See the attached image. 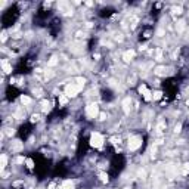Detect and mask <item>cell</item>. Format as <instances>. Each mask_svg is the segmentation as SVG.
<instances>
[{
    "label": "cell",
    "mask_w": 189,
    "mask_h": 189,
    "mask_svg": "<svg viewBox=\"0 0 189 189\" xmlns=\"http://www.w3.org/2000/svg\"><path fill=\"white\" fill-rule=\"evenodd\" d=\"M171 12H173L174 15H180V14L183 12V9H182V6H173V8H171Z\"/></svg>",
    "instance_id": "cell-17"
},
{
    "label": "cell",
    "mask_w": 189,
    "mask_h": 189,
    "mask_svg": "<svg viewBox=\"0 0 189 189\" xmlns=\"http://www.w3.org/2000/svg\"><path fill=\"white\" fill-rule=\"evenodd\" d=\"M11 149H12V152H21L24 149V142H21V140L11 142Z\"/></svg>",
    "instance_id": "cell-6"
},
{
    "label": "cell",
    "mask_w": 189,
    "mask_h": 189,
    "mask_svg": "<svg viewBox=\"0 0 189 189\" xmlns=\"http://www.w3.org/2000/svg\"><path fill=\"white\" fill-rule=\"evenodd\" d=\"M56 189H74V182L71 179H67V180H62L61 185H58Z\"/></svg>",
    "instance_id": "cell-7"
},
{
    "label": "cell",
    "mask_w": 189,
    "mask_h": 189,
    "mask_svg": "<svg viewBox=\"0 0 189 189\" xmlns=\"http://www.w3.org/2000/svg\"><path fill=\"white\" fill-rule=\"evenodd\" d=\"M161 98H163V92H160V90L152 92V101H160Z\"/></svg>",
    "instance_id": "cell-14"
},
{
    "label": "cell",
    "mask_w": 189,
    "mask_h": 189,
    "mask_svg": "<svg viewBox=\"0 0 189 189\" xmlns=\"http://www.w3.org/2000/svg\"><path fill=\"white\" fill-rule=\"evenodd\" d=\"M19 101H21V104H22L24 107H30V105L33 104V99H31L30 96H27V94H21Z\"/></svg>",
    "instance_id": "cell-10"
},
{
    "label": "cell",
    "mask_w": 189,
    "mask_h": 189,
    "mask_svg": "<svg viewBox=\"0 0 189 189\" xmlns=\"http://www.w3.org/2000/svg\"><path fill=\"white\" fill-rule=\"evenodd\" d=\"M173 132H174V133H180V132H182V123H177V124L174 126Z\"/></svg>",
    "instance_id": "cell-21"
},
{
    "label": "cell",
    "mask_w": 189,
    "mask_h": 189,
    "mask_svg": "<svg viewBox=\"0 0 189 189\" xmlns=\"http://www.w3.org/2000/svg\"><path fill=\"white\" fill-rule=\"evenodd\" d=\"M142 143H143V140H142V137L140 136H137V135H135V136H130L129 137V142H127V148H129V151H137L140 146H142Z\"/></svg>",
    "instance_id": "cell-4"
},
{
    "label": "cell",
    "mask_w": 189,
    "mask_h": 189,
    "mask_svg": "<svg viewBox=\"0 0 189 189\" xmlns=\"http://www.w3.org/2000/svg\"><path fill=\"white\" fill-rule=\"evenodd\" d=\"M47 188H49V189H55V188H58V186H56V183H55V182H52Z\"/></svg>",
    "instance_id": "cell-26"
},
{
    "label": "cell",
    "mask_w": 189,
    "mask_h": 189,
    "mask_svg": "<svg viewBox=\"0 0 189 189\" xmlns=\"http://www.w3.org/2000/svg\"><path fill=\"white\" fill-rule=\"evenodd\" d=\"M139 93L143 96L145 101H152V92L148 89V86H146L145 83H142V84L139 86Z\"/></svg>",
    "instance_id": "cell-5"
},
{
    "label": "cell",
    "mask_w": 189,
    "mask_h": 189,
    "mask_svg": "<svg viewBox=\"0 0 189 189\" xmlns=\"http://www.w3.org/2000/svg\"><path fill=\"white\" fill-rule=\"evenodd\" d=\"M107 120V114L105 112H101L99 114V121H105Z\"/></svg>",
    "instance_id": "cell-24"
},
{
    "label": "cell",
    "mask_w": 189,
    "mask_h": 189,
    "mask_svg": "<svg viewBox=\"0 0 189 189\" xmlns=\"http://www.w3.org/2000/svg\"><path fill=\"white\" fill-rule=\"evenodd\" d=\"M89 142H90V146H93V148H102L105 143V137L101 132H93L90 135Z\"/></svg>",
    "instance_id": "cell-1"
},
{
    "label": "cell",
    "mask_w": 189,
    "mask_h": 189,
    "mask_svg": "<svg viewBox=\"0 0 189 189\" xmlns=\"http://www.w3.org/2000/svg\"><path fill=\"white\" fill-rule=\"evenodd\" d=\"M99 179H101L104 183H107V182L110 180V176H108V173H105V171H101V173H99Z\"/></svg>",
    "instance_id": "cell-16"
},
{
    "label": "cell",
    "mask_w": 189,
    "mask_h": 189,
    "mask_svg": "<svg viewBox=\"0 0 189 189\" xmlns=\"http://www.w3.org/2000/svg\"><path fill=\"white\" fill-rule=\"evenodd\" d=\"M56 64H58V58H56V56H52L50 61H47V67H53V65H56Z\"/></svg>",
    "instance_id": "cell-18"
},
{
    "label": "cell",
    "mask_w": 189,
    "mask_h": 189,
    "mask_svg": "<svg viewBox=\"0 0 189 189\" xmlns=\"http://www.w3.org/2000/svg\"><path fill=\"white\" fill-rule=\"evenodd\" d=\"M81 90H83V86H80L77 83H71V84L65 86L64 94H65V96H68V98H75Z\"/></svg>",
    "instance_id": "cell-2"
},
{
    "label": "cell",
    "mask_w": 189,
    "mask_h": 189,
    "mask_svg": "<svg viewBox=\"0 0 189 189\" xmlns=\"http://www.w3.org/2000/svg\"><path fill=\"white\" fill-rule=\"evenodd\" d=\"M84 112H86V117L89 120H94L96 117H99V105L94 104V102H90V104H87Z\"/></svg>",
    "instance_id": "cell-3"
},
{
    "label": "cell",
    "mask_w": 189,
    "mask_h": 189,
    "mask_svg": "<svg viewBox=\"0 0 189 189\" xmlns=\"http://www.w3.org/2000/svg\"><path fill=\"white\" fill-rule=\"evenodd\" d=\"M5 135H8V136H14L15 135V129H6V132H5Z\"/></svg>",
    "instance_id": "cell-23"
},
{
    "label": "cell",
    "mask_w": 189,
    "mask_h": 189,
    "mask_svg": "<svg viewBox=\"0 0 189 189\" xmlns=\"http://www.w3.org/2000/svg\"><path fill=\"white\" fill-rule=\"evenodd\" d=\"M2 68H3V74H11L12 72V65L6 59H2Z\"/></svg>",
    "instance_id": "cell-9"
},
{
    "label": "cell",
    "mask_w": 189,
    "mask_h": 189,
    "mask_svg": "<svg viewBox=\"0 0 189 189\" xmlns=\"http://www.w3.org/2000/svg\"><path fill=\"white\" fill-rule=\"evenodd\" d=\"M59 102H61L62 105H65V104L68 102V96H65V94H59Z\"/></svg>",
    "instance_id": "cell-20"
},
{
    "label": "cell",
    "mask_w": 189,
    "mask_h": 189,
    "mask_svg": "<svg viewBox=\"0 0 189 189\" xmlns=\"http://www.w3.org/2000/svg\"><path fill=\"white\" fill-rule=\"evenodd\" d=\"M188 171H189V163L185 164V167H183V174H188Z\"/></svg>",
    "instance_id": "cell-25"
},
{
    "label": "cell",
    "mask_w": 189,
    "mask_h": 189,
    "mask_svg": "<svg viewBox=\"0 0 189 189\" xmlns=\"http://www.w3.org/2000/svg\"><path fill=\"white\" fill-rule=\"evenodd\" d=\"M185 28H186V22H185V21H179V22L176 24V30H177V33H182Z\"/></svg>",
    "instance_id": "cell-15"
},
{
    "label": "cell",
    "mask_w": 189,
    "mask_h": 189,
    "mask_svg": "<svg viewBox=\"0 0 189 189\" xmlns=\"http://www.w3.org/2000/svg\"><path fill=\"white\" fill-rule=\"evenodd\" d=\"M123 108H124L126 112H129V111L132 110V99H130V98H126V99L123 101Z\"/></svg>",
    "instance_id": "cell-13"
},
{
    "label": "cell",
    "mask_w": 189,
    "mask_h": 189,
    "mask_svg": "<svg viewBox=\"0 0 189 189\" xmlns=\"http://www.w3.org/2000/svg\"><path fill=\"white\" fill-rule=\"evenodd\" d=\"M6 165H8V155L2 154V157H0V168H2V171H5Z\"/></svg>",
    "instance_id": "cell-12"
},
{
    "label": "cell",
    "mask_w": 189,
    "mask_h": 189,
    "mask_svg": "<svg viewBox=\"0 0 189 189\" xmlns=\"http://www.w3.org/2000/svg\"><path fill=\"white\" fill-rule=\"evenodd\" d=\"M40 120V114H33L31 115V123H37Z\"/></svg>",
    "instance_id": "cell-22"
},
{
    "label": "cell",
    "mask_w": 189,
    "mask_h": 189,
    "mask_svg": "<svg viewBox=\"0 0 189 189\" xmlns=\"http://www.w3.org/2000/svg\"><path fill=\"white\" fill-rule=\"evenodd\" d=\"M135 55H136V52H135L133 49H130V50H126V52L123 53V59H124L126 62H132V61L135 59Z\"/></svg>",
    "instance_id": "cell-8"
},
{
    "label": "cell",
    "mask_w": 189,
    "mask_h": 189,
    "mask_svg": "<svg viewBox=\"0 0 189 189\" xmlns=\"http://www.w3.org/2000/svg\"><path fill=\"white\" fill-rule=\"evenodd\" d=\"M25 164H27V168H30V170L34 168V161H33L31 158H27V160H25Z\"/></svg>",
    "instance_id": "cell-19"
},
{
    "label": "cell",
    "mask_w": 189,
    "mask_h": 189,
    "mask_svg": "<svg viewBox=\"0 0 189 189\" xmlns=\"http://www.w3.org/2000/svg\"><path fill=\"white\" fill-rule=\"evenodd\" d=\"M154 74H155V75H165V74H167V68H165L164 65H160V67H157V68L154 69Z\"/></svg>",
    "instance_id": "cell-11"
}]
</instances>
